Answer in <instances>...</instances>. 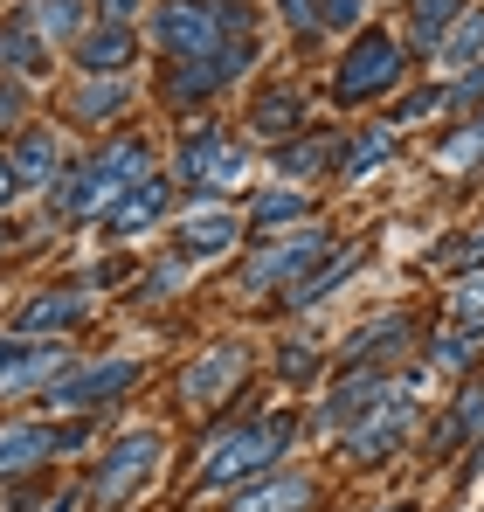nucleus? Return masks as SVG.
I'll return each instance as SVG.
<instances>
[{
  "label": "nucleus",
  "instance_id": "obj_46",
  "mask_svg": "<svg viewBox=\"0 0 484 512\" xmlns=\"http://www.w3.org/2000/svg\"><path fill=\"white\" fill-rule=\"evenodd\" d=\"M388 512H408V506H388Z\"/></svg>",
  "mask_w": 484,
  "mask_h": 512
},
{
  "label": "nucleus",
  "instance_id": "obj_39",
  "mask_svg": "<svg viewBox=\"0 0 484 512\" xmlns=\"http://www.w3.org/2000/svg\"><path fill=\"white\" fill-rule=\"evenodd\" d=\"M277 7H284L298 28H312V21H319V0H277Z\"/></svg>",
  "mask_w": 484,
  "mask_h": 512
},
{
  "label": "nucleus",
  "instance_id": "obj_3",
  "mask_svg": "<svg viewBox=\"0 0 484 512\" xmlns=\"http://www.w3.org/2000/svg\"><path fill=\"white\" fill-rule=\"evenodd\" d=\"M408 395H415V374L388 381V395L367 409V423L353 429V443H346V450H353L360 464H381V457H395V450H402L408 423H415V402H408Z\"/></svg>",
  "mask_w": 484,
  "mask_h": 512
},
{
  "label": "nucleus",
  "instance_id": "obj_5",
  "mask_svg": "<svg viewBox=\"0 0 484 512\" xmlns=\"http://www.w3.org/2000/svg\"><path fill=\"white\" fill-rule=\"evenodd\" d=\"M153 42H160L166 56H180V63H208V56L222 49L215 7H201V0H166L160 14H153Z\"/></svg>",
  "mask_w": 484,
  "mask_h": 512
},
{
  "label": "nucleus",
  "instance_id": "obj_32",
  "mask_svg": "<svg viewBox=\"0 0 484 512\" xmlns=\"http://www.w3.org/2000/svg\"><path fill=\"white\" fill-rule=\"evenodd\" d=\"M478 346H484V326H478V333H450V340L436 346V367H471Z\"/></svg>",
  "mask_w": 484,
  "mask_h": 512
},
{
  "label": "nucleus",
  "instance_id": "obj_4",
  "mask_svg": "<svg viewBox=\"0 0 484 512\" xmlns=\"http://www.w3.org/2000/svg\"><path fill=\"white\" fill-rule=\"evenodd\" d=\"M395 84H402V49H395L388 35H367V42L346 49L332 90H339V104H367V97H388Z\"/></svg>",
  "mask_w": 484,
  "mask_h": 512
},
{
  "label": "nucleus",
  "instance_id": "obj_26",
  "mask_svg": "<svg viewBox=\"0 0 484 512\" xmlns=\"http://www.w3.org/2000/svg\"><path fill=\"white\" fill-rule=\"evenodd\" d=\"M339 160V139H298V146H284L277 153V167L291 173V180H305V173H325Z\"/></svg>",
  "mask_w": 484,
  "mask_h": 512
},
{
  "label": "nucleus",
  "instance_id": "obj_13",
  "mask_svg": "<svg viewBox=\"0 0 484 512\" xmlns=\"http://www.w3.org/2000/svg\"><path fill=\"white\" fill-rule=\"evenodd\" d=\"M312 478H298V471H284V478H263V485H249L229 499V512H312Z\"/></svg>",
  "mask_w": 484,
  "mask_h": 512
},
{
  "label": "nucleus",
  "instance_id": "obj_25",
  "mask_svg": "<svg viewBox=\"0 0 484 512\" xmlns=\"http://www.w3.org/2000/svg\"><path fill=\"white\" fill-rule=\"evenodd\" d=\"M360 263H367V250H339V256H332V263L319 270V277H305V284H291V305L305 312V305H319V298H332V284H339V277H353Z\"/></svg>",
  "mask_w": 484,
  "mask_h": 512
},
{
  "label": "nucleus",
  "instance_id": "obj_31",
  "mask_svg": "<svg viewBox=\"0 0 484 512\" xmlns=\"http://www.w3.org/2000/svg\"><path fill=\"white\" fill-rule=\"evenodd\" d=\"M388 153H395V139H388V132H360V139H353V153H346V173H367V167H381Z\"/></svg>",
  "mask_w": 484,
  "mask_h": 512
},
{
  "label": "nucleus",
  "instance_id": "obj_11",
  "mask_svg": "<svg viewBox=\"0 0 484 512\" xmlns=\"http://www.w3.org/2000/svg\"><path fill=\"white\" fill-rule=\"evenodd\" d=\"M242 360H249V353H242V346H215V353H208V360H194V367H187V381H180V395H187V402H194V409H215V402H222V395H229V388H236Z\"/></svg>",
  "mask_w": 484,
  "mask_h": 512
},
{
  "label": "nucleus",
  "instance_id": "obj_14",
  "mask_svg": "<svg viewBox=\"0 0 484 512\" xmlns=\"http://www.w3.org/2000/svg\"><path fill=\"white\" fill-rule=\"evenodd\" d=\"M77 63L90 77H118L132 63V28L125 21H104V28H83L77 35Z\"/></svg>",
  "mask_w": 484,
  "mask_h": 512
},
{
  "label": "nucleus",
  "instance_id": "obj_42",
  "mask_svg": "<svg viewBox=\"0 0 484 512\" xmlns=\"http://www.w3.org/2000/svg\"><path fill=\"white\" fill-rule=\"evenodd\" d=\"M14 194H21V180H14V160H7V153H0V208H7V201H14Z\"/></svg>",
  "mask_w": 484,
  "mask_h": 512
},
{
  "label": "nucleus",
  "instance_id": "obj_28",
  "mask_svg": "<svg viewBox=\"0 0 484 512\" xmlns=\"http://www.w3.org/2000/svg\"><path fill=\"white\" fill-rule=\"evenodd\" d=\"M28 21H42L35 35H83V0H35Z\"/></svg>",
  "mask_w": 484,
  "mask_h": 512
},
{
  "label": "nucleus",
  "instance_id": "obj_18",
  "mask_svg": "<svg viewBox=\"0 0 484 512\" xmlns=\"http://www.w3.org/2000/svg\"><path fill=\"white\" fill-rule=\"evenodd\" d=\"M0 63H7L14 77H42V63H49V42L35 35V21H28V14L0 28Z\"/></svg>",
  "mask_w": 484,
  "mask_h": 512
},
{
  "label": "nucleus",
  "instance_id": "obj_41",
  "mask_svg": "<svg viewBox=\"0 0 484 512\" xmlns=\"http://www.w3.org/2000/svg\"><path fill=\"white\" fill-rule=\"evenodd\" d=\"M478 97H484V63L464 77V84H457V104H478Z\"/></svg>",
  "mask_w": 484,
  "mask_h": 512
},
{
  "label": "nucleus",
  "instance_id": "obj_36",
  "mask_svg": "<svg viewBox=\"0 0 484 512\" xmlns=\"http://www.w3.org/2000/svg\"><path fill=\"white\" fill-rule=\"evenodd\" d=\"M360 21V0H319V28H353Z\"/></svg>",
  "mask_w": 484,
  "mask_h": 512
},
{
  "label": "nucleus",
  "instance_id": "obj_9",
  "mask_svg": "<svg viewBox=\"0 0 484 512\" xmlns=\"http://www.w3.org/2000/svg\"><path fill=\"white\" fill-rule=\"evenodd\" d=\"M242 146H229L215 125H201V132H187V146H180V173L187 180H208V187H229V180H242Z\"/></svg>",
  "mask_w": 484,
  "mask_h": 512
},
{
  "label": "nucleus",
  "instance_id": "obj_19",
  "mask_svg": "<svg viewBox=\"0 0 484 512\" xmlns=\"http://www.w3.org/2000/svg\"><path fill=\"white\" fill-rule=\"evenodd\" d=\"M415 333L402 312H388V319H374V326H360L353 340H346V367H367V360H381V353H402V340Z\"/></svg>",
  "mask_w": 484,
  "mask_h": 512
},
{
  "label": "nucleus",
  "instance_id": "obj_40",
  "mask_svg": "<svg viewBox=\"0 0 484 512\" xmlns=\"http://www.w3.org/2000/svg\"><path fill=\"white\" fill-rule=\"evenodd\" d=\"M97 7H104V21H125V28H132V14H139V0H97Z\"/></svg>",
  "mask_w": 484,
  "mask_h": 512
},
{
  "label": "nucleus",
  "instance_id": "obj_1",
  "mask_svg": "<svg viewBox=\"0 0 484 512\" xmlns=\"http://www.w3.org/2000/svg\"><path fill=\"white\" fill-rule=\"evenodd\" d=\"M139 173H146V146H139V139H118V146H104L97 160H83V167L70 173V187L56 194V208L77 215V222H83V215H104Z\"/></svg>",
  "mask_w": 484,
  "mask_h": 512
},
{
  "label": "nucleus",
  "instance_id": "obj_21",
  "mask_svg": "<svg viewBox=\"0 0 484 512\" xmlns=\"http://www.w3.org/2000/svg\"><path fill=\"white\" fill-rule=\"evenodd\" d=\"M381 395H388V381H374V374H367V381H346V388L319 409V429H339V423H353V416H367Z\"/></svg>",
  "mask_w": 484,
  "mask_h": 512
},
{
  "label": "nucleus",
  "instance_id": "obj_38",
  "mask_svg": "<svg viewBox=\"0 0 484 512\" xmlns=\"http://www.w3.org/2000/svg\"><path fill=\"white\" fill-rule=\"evenodd\" d=\"M284 374H291V381H305V374H319V353H305V346H291V353H284Z\"/></svg>",
  "mask_w": 484,
  "mask_h": 512
},
{
  "label": "nucleus",
  "instance_id": "obj_44",
  "mask_svg": "<svg viewBox=\"0 0 484 512\" xmlns=\"http://www.w3.org/2000/svg\"><path fill=\"white\" fill-rule=\"evenodd\" d=\"M21 111V90H0V118H14Z\"/></svg>",
  "mask_w": 484,
  "mask_h": 512
},
{
  "label": "nucleus",
  "instance_id": "obj_29",
  "mask_svg": "<svg viewBox=\"0 0 484 512\" xmlns=\"http://www.w3.org/2000/svg\"><path fill=\"white\" fill-rule=\"evenodd\" d=\"M229 84V77H222V70H215V56H208V63H180V77H173V97H180V104H194V97H215V90Z\"/></svg>",
  "mask_w": 484,
  "mask_h": 512
},
{
  "label": "nucleus",
  "instance_id": "obj_22",
  "mask_svg": "<svg viewBox=\"0 0 484 512\" xmlns=\"http://www.w3.org/2000/svg\"><path fill=\"white\" fill-rule=\"evenodd\" d=\"M125 104H132V90H125V77H90V84L77 90V118H90V125L118 118Z\"/></svg>",
  "mask_w": 484,
  "mask_h": 512
},
{
  "label": "nucleus",
  "instance_id": "obj_34",
  "mask_svg": "<svg viewBox=\"0 0 484 512\" xmlns=\"http://www.w3.org/2000/svg\"><path fill=\"white\" fill-rule=\"evenodd\" d=\"M471 160H484V118L471 125V132H457V139L443 146V167H471Z\"/></svg>",
  "mask_w": 484,
  "mask_h": 512
},
{
  "label": "nucleus",
  "instance_id": "obj_23",
  "mask_svg": "<svg viewBox=\"0 0 484 512\" xmlns=\"http://www.w3.org/2000/svg\"><path fill=\"white\" fill-rule=\"evenodd\" d=\"M484 429V381L478 388H464V395H457V409H450V423L436 429V457H443V450H457V443H464V436H478Z\"/></svg>",
  "mask_w": 484,
  "mask_h": 512
},
{
  "label": "nucleus",
  "instance_id": "obj_7",
  "mask_svg": "<svg viewBox=\"0 0 484 512\" xmlns=\"http://www.w3.org/2000/svg\"><path fill=\"white\" fill-rule=\"evenodd\" d=\"M139 381V367L132 360H97V367H77V374H63V381H49V409H77V416H90V409H104L111 395H125Z\"/></svg>",
  "mask_w": 484,
  "mask_h": 512
},
{
  "label": "nucleus",
  "instance_id": "obj_35",
  "mask_svg": "<svg viewBox=\"0 0 484 512\" xmlns=\"http://www.w3.org/2000/svg\"><path fill=\"white\" fill-rule=\"evenodd\" d=\"M436 263H450V270H464V263H484V229H471L464 243H443Z\"/></svg>",
  "mask_w": 484,
  "mask_h": 512
},
{
  "label": "nucleus",
  "instance_id": "obj_33",
  "mask_svg": "<svg viewBox=\"0 0 484 512\" xmlns=\"http://www.w3.org/2000/svg\"><path fill=\"white\" fill-rule=\"evenodd\" d=\"M450 56H457V63L484 56V14H464V21H457V35H450Z\"/></svg>",
  "mask_w": 484,
  "mask_h": 512
},
{
  "label": "nucleus",
  "instance_id": "obj_10",
  "mask_svg": "<svg viewBox=\"0 0 484 512\" xmlns=\"http://www.w3.org/2000/svg\"><path fill=\"white\" fill-rule=\"evenodd\" d=\"M166 208H173V187L139 173V180H132V187H125V194H118L111 208H104V215H111V236H139V229L166 222Z\"/></svg>",
  "mask_w": 484,
  "mask_h": 512
},
{
  "label": "nucleus",
  "instance_id": "obj_15",
  "mask_svg": "<svg viewBox=\"0 0 484 512\" xmlns=\"http://www.w3.org/2000/svg\"><path fill=\"white\" fill-rule=\"evenodd\" d=\"M236 229H242L236 215L208 201V208H194V215L180 222V256H201V263H208V256H222L229 243H236Z\"/></svg>",
  "mask_w": 484,
  "mask_h": 512
},
{
  "label": "nucleus",
  "instance_id": "obj_12",
  "mask_svg": "<svg viewBox=\"0 0 484 512\" xmlns=\"http://www.w3.org/2000/svg\"><path fill=\"white\" fill-rule=\"evenodd\" d=\"M83 312H90V291L63 284V291H35V298L14 312V326H21V333H63V326H77Z\"/></svg>",
  "mask_w": 484,
  "mask_h": 512
},
{
  "label": "nucleus",
  "instance_id": "obj_43",
  "mask_svg": "<svg viewBox=\"0 0 484 512\" xmlns=\"http://www.w3.org/2000/svg\"><path fill=\"white\" fill-rule=\"evenodd\" d=\"M436 104H443V97H436V90H422V97H408V104H402V118H422V111H436Z\"/></svg>",
  "mask_w": 484,
  "mask_h": 512
},
{
  "label": "nucleus",
  "instance_id": "obj_8",
  "mask_svg": "<svg viewBox=\"0 0 484 512\" xmlns=\"http://www.w3.org/2000/svg\"><path fill=\"white\" fill-rule=\"evenodd\" d=\"M153 464H160V436H153V429L118 436V443H111V457L97 464V499H104V506H111V499H125L139 478H153Z\"/></svg>",
  "mask_w": 484,
  "mask_h": 512
},
{
  "label": "nucleus",
  "instance_id": "obj_2",
  "mask_svg": "<svg viewBox=\"0 0 484 512\" xmlns=\"http://www.w3.org/2000/svg\"><path fill=\"white\" fill-rule=\"evenodd\" d=\"M284 443H291V416H270V423H256V429L222 436V443L208 450V464H201V485H208V492L236 485V478H249V471H263L270 457H284Z\"/></svg>",
  "mask_w": 484,
  "mask_h": 512
},
{
  "label": "nucleus",
  "instance_id": "obj_24",
  "mask_svg": "<svg viewBox=\"0 0 484 512\" xmlns=\"http://www.w3.org/2000/svg\"><path fill=\"white\" fill-rule=\"evenodd\" d=\"M298 111H305V104H298V90H263V97H256V111H249V125H256L263 139H284V132L298 125Z\"/></svg>",
  "mask_w": 484,
  "mask_h": 512
},
{
  "label": "nucleus",
  "instance_id": "obj_20",
  "mask_svg": "<svg viewBox=\"0 0 484 512\" xmlns=\"http://www.w3.org/2000/svg\"><path fill=\"white\" fill-rule=\"evenodd\" d=\"M63 367V346H21L7 367H0V395H21V388H42L49 374Z\"/></svg>",
  "mask_w": 484,
  "mask_h": 512
},
{
  "label": "nucleus",
  "instance_id": "obj_37",
  "mask_svg": "<svg viewBox=\"0 0 484 512\" xmlns=\"http://www.w3.org/2000/svg\"><path fill=\"white\" fill-rule=\"evenodd\" d=\"M457 319L471 326V319H484V277H471L464 291H457Z\"/></svg>",
  "mask_w": 484,
  "mask_h": 512
},
{
  "label": "nucleus",
  "instance_id": "obj_17",
  "mask_svg": "<svg viewBox=\"0 0 484 512\" xmlns=\"http://www.w3.org/2000/svg\"><path fill=\"white\" fill-rule=\"evenodd\" d=\"M7 160H14V180H21V187H49V180H56V167H63L56 132H35V125L14 139V153H7Z\"/></svg>",
  "mask_w": 484,
  "mask_h": 512
},
{
  "label": "nucleus",
  "instance_id": "obj_16",
  "mask_svg": "<svg viewBox=\"0 0 484 512\" xmlns=\"http://www.w3.org/2000/svg\"><path fill=\"white\" fill-rule=\"evenodd\" d=\"M49 450H56V429H42V423H7V429H0V478L35 471Z\"/></svg>",
  "mask_w": 484,
  "mask_h": 512
},
{
  "label": "nucleus",
  "instance_id": "obj_45",
  "mask_svg": "<svg viewBox=\"0 0 484 512\" xmlns=\"http://www.w3.org/2000/svg\"><path fill=\"white\" fill-rule=\"evenodd\" d=\"M14 353H21V346H14V340H0V367H7V360H14Z\"/></svg>",
  "mask_w": 484,
  "mask_h": 512
},
{
  "label": "nucleus",
  "instance_id": "obj_30",
  "mask_svg": "<svg viewBox=\"0 0 484 512\" xmlns=\"http://www.w3.org/2000/svg\"><path fill=\"white\" fill-rule=\"evenodd\" d=\"M298 215H305V194H263V201L249 208L256 229H277V222H298Z\"/></svg>",
  "mask_w": 484,
  "mask_h": 512
},
{
  "label": "nucleus",
  "instance_id": "obj_27",
  "mask_svg": "<svg viewBox=\"0 0 484 512\" xmlns=\"http://www.w3.org/2000/svg\"><path fill=\"white\" fill-rule=\"evenodd\" d=\"M450 14H457V0H415V49H422V56H429V49H443Z\"/></svg>",
  "mask_w": 484,
  "mask_h": 512
},
{
  "label": "nucleus",
  "instance_id": "obj_6",
  "mask_svg": "<svg viewBox=\"0 0 484 512\" xmlns=\"http://www.w3.org/2000/svg\"><path fill=\"white\" fill-rule=\"evenodd\" d=\"M332 250V236H319V229H305V236H284V243H270V250L249 256V270H242V291H277V284H305L312 277V263Z\"/></svg>",
  "mask_w": 484,
  "mask_h": 512
}]
</instances>
